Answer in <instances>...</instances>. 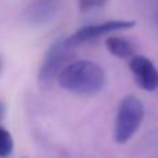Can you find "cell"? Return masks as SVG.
Here are the masks:
<instances>
[{
    "mask_svg": "<svg viewBox=\"0 0 158 158\" xmlns=\"http://www.w3.org/2000/svg\"><path fill=\"white\" fill-rule=\"evenodd\" d=\"M63 89L79 96L97 94L106 86V74L98 64L90 60L69 63L58 75Z\"/></svg>",
    "mask_w": 158,
    "mask_h": 158,
    "instance_id": "obj_1",
    "label": "cell"
},
{
    "mask_svg": "<svg viewBox=\"0 0 158 158\" xmlns=\"http://www.w3.org/2000/svg\"><path fill=\"white\" fill-rule=\"evenodd\" d=\"M144 119V106L135 96H126L118 107L114 125V140L118 144H125L139 131Z\"/></svg>",
    "mask_w": 158,
    "mask_h": 158,
    "instance_id": "obj_2",
    "label": "cell"
},
{
    "mask_svg": "<svg viewBox=\"0 0 158 158\" xmlns=\"http://www.w3.org/2000/svg\"><path fill=\"white\" fill-rule=\"evenodd\" d=\"M71 57V47L65 43V39L56 40L46 52L40 69H39V81L42 83H50L54 78H58L60 72L68 64L67 61Z\"/></svg>",
    "mask_w": 158,
    "mask_h": 158,
    "instance_id": "obj_3",
    "label": "cell"
},
{
    "mask_svg": "<svg viewBox=\"0 0 158 158\" xmlns=\"http://www.w3.org/2000/svg\"><path fill=\"white\" fill-rule=\"evenodd\" d=\"M136 25L135 21H128V19H111L106 21L103 24H94V25H86V27L78 29L75 33H72L69 38L65 39V43L69 47L79 46L82 43H86L89 40L100 38V36L108 35V33L117 32V31H125L131 29Z\"/></svg>",
    "mask_w": 158,
    "mask_h": 158,
    "instance_id": "obj_4",
    "label": "cell"
},
{
    "mask_svg": "<svg viewBox=\"0 0 158 158\" xmlns=\"http://www.w3.org/2000/svg\"><path fill=\"white\" fill-rule=\"evenodd\" d=\"M131 72L136 83L146 92H154L158 89V69L151 60L144 56H135L129 63Z\"/></svg>",
    "mask_w": 158,
    "mask_h": 158,
    "instance_id": "obj_5",
    "label": "cell"
},
{
    "mask_svg": "<svg viewBox=\"0 0 158 158\" xmlns=\"http://www.w3.org/2000/svg\"><path fill=\"white\" fill-rule=\"evenodd\" d=\"M106 47L112 56H115L118 58L135 57V53H136L133 43L125 38H121V36H110V38H107Z\"/></svg>",
    "mask_w": 158,
    "mask_h": 158,
    "instance_id": "obj_6",
    "label": "cell"
},
{
    "mask_svg": "<svg viewBox=\"0 0 158 158\" xmlns=\"http://www.w3.org/2000/svg\"><path fill=\"white\" fill-rule=\"evenodd\" d=\"M14 150V140L11 133L0 126V158H8L13 154Z\"/></svg>",
    "mask_w": 158,
    "mask_h": 158,
    "instance_id": "obj_7",
    "label": "cell"
},
{
    "mask_svg": "<svg viewBox=\"0 0 158 158\" xmlns=\"http://www.w3.org/2000/svg\"><path fill=\"white\" fill-rule=\"evenodd\" d=\"M110 0H78L79 11L86 13V11L94 10V8H101L108 3Z\"/></svg>",
    "mask_w": 158,
    "mask_h": 158,
    "instance_id": "obj_8",
    "label": "cell"
},
{
    "mask_svg": "<svg viewBox=\"0 0 158 158\" xmlns=\"http://www.w3.org/2000/svg\"><path fill=\"white\" fill-rule=\"evenodd\" d=\"M3 114H4V107H3V104L0 103V119H2Z\"/></svg>",
    "mask_w": 158,
    "mask_h": 158,
    "instance_id": "obj_9",
    "label": "cell"
}]
</instances>
